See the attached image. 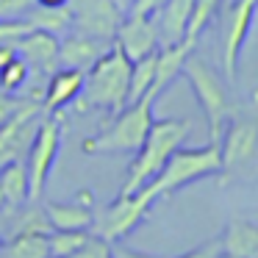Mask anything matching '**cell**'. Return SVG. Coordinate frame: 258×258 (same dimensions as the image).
<instances>
[{"label": "cell", "mask_w": 258, "mask_h": 258, "mask_svg": "<svg viewBox=\"0 0 258 258\" xmlns=\"http://www.w3.org/2000/svg\"><path fill=\"white\" fill-rule=\"evenodd\" d=\"M25 20L31 23L34 31H45V34L61 36L73 31V20H70V9L67 6H34Z\"/></svg>", "instance_id": "ffe728a7"}, {"label": "cell", "mask_w": 258, "mask_h": 258, "mask_svg": "<svg viewBox=\"0 0 258 258\" xmlns=\"http://www.w3.org/2000/svg\"><path fill=\"white\" fill-rule=\"evenodd\" d=\"M219 247H222L225 255L255 258L258 255V225L247 222V219H230L222 239H219Z\"/></svg>", "instance_id": "ac0fdd59"}, {"label": "cell", "mask_w": 258, "mask_h": 258, "mask_svg": "<svg viewBox=\"0 0 258 258\" xmlns=\"http://www.w3.org/2000/svg\"><path fill=\"white\" fill-rule=\"evenodd\" d=\"M161 3L164 0H134V6H131L128 14H153Z\"/></svg>", "instance_id": "d6a6232c"}, {"label": "cell", "mask_w": 258, "mask_h": 258, "mask_svg": "<svg viewBox=\"0 0 258 258\" xmlns=\"http://www.w3.org/2000/svg\"><path fill=\"white\" fill-rule=\"evenodd\" d=\"M36 0H0V20H23Z\"/></svg>", "instance_id": "f1b7e54d"}, {"label": "cell", "mask_w": 258, "mask_h": 258, "mask_svg": "<svg viewBox=\"0 0 258 258\" xmlns=\"http://www.w3.org/2000/svg\"><path fill=\"white\" fill-rule=\"evenodd\" d=\"M61 114H42L31 147L25 153V172H28V200H39L47 186V178L53 172L58 147H61Z\"/></svg>", "instance_id": "52a82bcc"}, {"label": "cell", "mask_w": 258, "mask_h": 258, "mask_svg": "<svg viewBox=\"0 0 258 258\" xmlns=\"http://www.w3.org/2000/svg\"><path fill=\"white\" fill-rule=\"evenodd\" d=\"M0 191L6 208H20L28 200V172H25V161H12L6 167H0Z\"/></svg>", "instance_id": "d6986e66"}, {"label": "cell", "mask_w": 258, "mask_h": 258, "mask_svg": "<svg viewBox=\"0 0 258 258\" xmlns=\"http://www.w3.org/2000/svg\"><path fill=\"white\" fill-rule=\"evenodd\" d=\"M191 122L189 119H153L150 131H147L142 147L134 153V161L128 167V178L119 195H134V191L145 189L167 164V158L189 139Z\"/></svg>", "instance_id": "7a4b0ae2"}, {"label": "cell", "mask_w": 258, "mask_h": 258, "mask_svg": "<svg viewBox=\"0 0 258 258\" xmlns=\"http://www.w3.org/2000/svg\"><path fill=\"white\" fill-rule=\"evenodd\" d=\"M255 258H258V255H255Z\"/></svg>", "instance_id": "ab89813d"}, {"label": "cell", "mask_w": 258, "mask_h": 258, "mask_svg": "<svg viewBox=\"0 0 258 258\" xmlns=\"http://www.w3.org/2000/svg\"><path fill=\"white\" fill-rule=\"evenodd\" d=\"M153 75H156V53L139 58L131 64V84H128V103H136L145 97L153 86Z\"/></svg>", "instance_id": "7402d4cb"}, {"label": "cell", "mask_w": 258, "mask_h": 258, "mask_svg": "<svg viewBox=\"0 0 258 258\" xmlns=\"http://www.w3.org/2000/svg\"><path fill=\"white\" fill-rule=\"evenodd\" d=\"M36 6H67V0H36Z\"/></svg>", "instance_id": "d590c367"}, {"label": "cell", "mask_w": 258, "mask_h": 258, "mask_svg": "<svg viewBox=\"0 0 258 258\" xmlns=\"http://www.w3.org/2000/svg\"><path fill=\"white\" fill-rule=\"evenodd\" d=\"M219 252H222L219 239H214V241H206V244H200V247H195V250L183 252V255H178V258H219Z\"/></svg>", "instance_id": "4dcf8cb0"}, {"label": "cell", "mask_w": 258, "mask_h": 258, "mask_svg": "<svg viewBox=\"0 0 258 258\" xmlns=\"http://www.w3.org/2000/svg\"><path fill=\"white\" fill-rule=\"evenodd\" d=\"M81 86H84V73L81 70H67L58 67L56 73L47 78L45 95H42V114H61V108L73 106V100L78 97Z\"/></svg>", "instance_id": "2e32d148"}, {"label": "cell", "mask_w": 258, "mask_h": 258, "mask_svg": "<svg viewBox=\"0 0 258 258\" xmlns=\"http://www.w3.org/2000/svg\"><path fill=\"white\" fill-rule=\"evenodd\" d=\"M191 9H195V0H164L161 6L150 14L153 25H156V34H158V47H167V45L186 39Z\"/></svg>", "instance_id": "5bb4252c"}, {"label": "cell", "mask_w": 258, "mask_h": 258, "mask_svg": "<svg viewBox=\"0 0 258 258\" xmlns=\"http://www.w3.org/2000/svg\"><path fill=\"white\" fill-rule=\"evenodd\" d=\"M153 103L156 95L147 92L145 97H139L136 103H128L122 111H117L111 117V122L103 125L100 134L84 139L81 150L86 156H119V153H136L145 142L147 131L153 125Z\"/></svg>", "instance_id": "3957f363"}, {"label": "cell", "mask_w": 258, "mask_h": 258, "mask_svg": "<svg viewBox=\"0 0 258 258\" xmlns=\"http://www.w3.org/2000/svg\"><path fill=\"white\" fill-rule=\"evenodd\" d=\"M180 75H186V81H189L191 92H195L197 103H200V108H203V114H206L208 142H211V145H219V136H222L225 125L233 117V103H230L228 84H225L222 73H217L208 61H203V58H197L195 53H191V56L186 58Z\"/></svg>", "instance_id": "277c9868"}, {"label": "cell", "mask_w": 258, "mask_h": 258, "mask_svg": "<svg viewBox=\"0 0 258 258\" xmlns=\"http://www.w3.org/2000/svg\"><path fill=\"white\" fill-rule=\"evenodd\" d=\"M111 3H114V6H117L122 14H128V12H131V6H134V0H111Z\"/></svg>", "instance_id": "e575fe53"}, {"label": "cell", "mask_w": 258, "mask_h": 258, "mask_svg": "<svg viewBox=\"0 0 258 258\" xmlns=\"http://www.w3.org/2000/svg\"><path fill=\"white\" fill-rule=\"evenodd\" d=\"M50 230H53V228H50V219H47L45 208L28 206V208H23L20 214H14L12 236H20V233H39V236H47Z\"/></svg>", "instance_id": "cb8c5ba5"}, {"label": "cell", "mask_w": 258, "mask_h": 258, "mask_svg": "<svg viewBox=\"0 0 258 258\" xmlns=\"http://www.w3.org/2000/svg\"><path fill=\"white\" fill-rule=\"evenodd\" d=\"M25 97H17V95H9V92H0V125L6 122L20 106H23Z\"/></svg>", "instance_id": "f546056e"}, {"label": "cell", "mask_w": 258, "mask_h": 258, "mask_svg": "<svg viewBox=\"0 0 258 258\" xmlns=\"http://www.w3.org/2000/svg\"><path fill=\"white\" fill-rule=\"evenodd\" d=\"M0 247H3V236H0Z\"/></svg>", "instance_id": "f35d334b"}, {"label": "cell", "mask_w": 258, "mask_h": 258, "mask_svg": "<svg viewBox=\"0 0 258 258\" xmlns=\"http://www.w3.org/2000/svg\"><path fill=\"white\" fill-rule=\"evenodd\" d=\"M108 47H111V42L106 39H95V36L70 31V34H64V39H58V67L86 73L92 64L106 56Z\"/></svg>", "instance_id": "4fadbf2b"}, {"label": "cell", "mask_w": 258, "mask_h": 258, "mask_svg": "<svg viewBox=\"0 0 258 258\" xmlns=\"http://www.w3.org/2000/svg\"><path fill=\"white\" fill-rule=\"evenodd\" d=\"M156 197L150 195V189H139L134 195H119L114 203H108L100 214H95L92 219V236H100L108 244H117L125 236L134 233V228L150 214Z\"/></svg>", "instance_id": "8992f818"}, {"label": "cell", "mask_w": 258, "mask_h": 258, "mask_svg": "<svg viewBox=\"0 0 258 258\" xmlns=\"http://www.w3.org/2000/svg\"><path fill=\"white\" fill-rule=\"evenodd\" d=\"M222 172V161H219V145L208 142L206 147H183L180 145L172 156L167 158V164L161 167V172L147 183L150 195L156 197H167L172 191L183 189V186L203 180L208 175Z\"/></svg>", "instance_id": "5b68a950"}, {"label": "cell", "mask_w": 258, "mask_h": 258, "mask_svg": "<svg viewBox=\"0 0 258 258\" xmlns=\"http://www.w3.org/2000/svg\"><path fill=\"white\" fill-rule=\"evenodd\" d=\"M31 23L28 20H0V45H14L20 42L25 34H31Z\"/></svg>", "instance_id": "4316f807"}, {"label": "cell", "mask_w": 258, "mask_h": 258, "mask_svg": "<svg viewBox=\"0 0 258 258\" xmlns=\"http://www.w3.org/2000/svg\"><path fill=\"white\" fill-rule=\"evenodd\" d=\"M42 119V103L25 97L23 106L0 125V167L12 161H25V153L31 147L36 128Z\"/></svg>", "instance_id": "9c48e42d"}, {"label": "cell", "mask_w": 258, "mask_h": 258, "mask_svg": "<svg viewBox=\"0 0 258 258\" xmlns=\"http://www.w3.org/2000/svg\"><path fill=\"white\" fill-rule=\"evenodd\" d=\"M14 58H17V50H14V45H0V70L6 67V64H12Z\"/></svg>", "instance_id": "836d02e7"}, {"label": "cell", "mask_w": 258, "mask_h": 258, "mask_svg": "<svg viewBox=\"0 0 258 258\" xmlns=\"http://www.w3.org/2000/svg\"><path fill=\"white\" fill-rule=\"evenodd\" d=\"M128 84H131V61L122 56L119 47H108V53L95 61L84 73V86H81L78 97L73 100L75 111H106L114 117L128 106Z\"/></svg>", "instance_id": "6da1fadb"}, {"label": "cell", "mask_w": 258, "mask_h": 258, "mask_svg": "<svg viewBox=\"0 0 258 258\" xmlns=\"http://www.w3.org/2000/svg\"><path fill=\"white\" fill-rule=\"evenodd\" d=\"M45 214L53 230H89L95 219V197L81 191L73 203H45Z\"/></svg>", "instance_id": "9a60e30c"}, {"label": "cell", "mask_w": 258, "mask_h": 258, "mask_svg": "<svg viewBox=\"0 0 258 258\" xmlns=\"http://www.w3.org/2000/svg\"><path fill=\"white\" fill-rule=\"evenodd\" d=\"M111 258H156V255H150V252H139V250H131V247H125V244H111Z\"/></svg>", "instance_id": "1f68e13d"}, {"label": "cell", "mask_w": 258, "mask_h": 258, "mask_svg": "<svg viewBox=\"0 0 258 258\" xmlns=\"http://www.w3.org/2000/svg\"><path fill=\"white\" fill-rule=\"evenodd\" d=\"M0 258H50L47 252V236L39 233H20L3 241Z\"/></svg>", "instance_id": "44dd1931"}, {"label": "cell", "mask_w": 258, "mask_h": 258, "mask_svg": "<svg viewBox=\"0 0 258 258\" xmlns=\"http://www.w3.org/2000/svg\"><path fill=\"white\" fill-rule=\"evenodd\" d=\"M219 258H233V255H225V252H219Z\"/></svg>", "instance_id": "74e56055"}, {"label": "cell", "mask_w": 258, "mask_h": 258, "mask_svg": "<svg viewBox=\"0 0 258 258\" xmlns=\"http://www.w3.org/2000/svg\"><path fill=\"white\" fill-rule=\"evenodd\" d=\"M258 153V122L250 117L233 119L225 125L222 136H219V161H222V172H233L239 167L255 158Z\"/></svg>", "instance_id": "8fae6325"}, {"label": "cell", "mask_w": 258, "mask_h": 258, "mask_svg": "<svg viewBox=\"0 0 258 258\" xmlns=\"http://www.w3.org/2000/svg\"><path fill=\"white\" fill-rule=\"evenodd\" d=\"M195 45L197 42H191V39H180L175 45H167V47H158L156 50V75H153V86H150V92L156 97L167 86H172L178 81V75L183 73L186 58L195 53Z\"/></svg>", "instance_id": "e0dca14e"}, {"label": "cell", "mask_w": 258, "mask_h": 258, "mask_svg": "<svg viewBox=\"0 0 258 258\" xmlns=\"http://www.w3.org/2000/svg\"><path fill=\"white\" fill-rule=\"evenodd\" d=\"M67 258H111V244H108V241H103L100 236H92L89 233L86 244L81 247L78 252L67 255Z\"/></svg>", "instance_id": "83f0119b"}, {"label": "cell", "mask_w": 258, "mask_h": 258, "mask_svg": "<svg viewBox=\"0 0 258 258\" xmlns=\"http://www.w3.org/2000/svg\"><path fill=\"white\" fill-rule=\"evenodd\" d=\"M25 84H28V67H25L23 58H14L12 64H6V67L0 70V92L17 95Z\"/></svg>", "instance_id": "484cf974"}, {"label": "cell", "mask_w": 258, "mask_h": 258, "mask_svg": "<svg viewBox=\"0 0 258 258\" xmlns=\"http://www.w3.org/2000/svg\"><path fill=\"white\" fill-rule=\"evenodd\" d=\"M3 208H6V200H3V191H0V211H3Z\"/></svg>", "instance_id": "8d00e7d4"}, {"label": "cell", "mask_w": 258, "mask_h": 258, "mask_svg": "<svg viewBox=\"0 0 258 258\" xmlns=\"http://www.w3.org/2000/svg\"><path fill=\"white\" fill-rule=\"evenodd\" d=\"M111 45L119 47L122 56L131 64L150 56V53H156L158 50V34H156V25H153V17L150 14H125L117 34H114Z\"/></svg>", "instance_id": "7c38bea8"}, {"label": "cell", "mask_w": 258, "mask_h": 258, "mask_svg": "<svg viewBox=\"0 0 258 258\" xmlns=\"http://www.w3.org/2000/svg\"><path fill=\"white\" fill-rule=\"evenodd\" d=\"M222 0H195V9H191V20H189V28H186V39L197 42L200 34L206 31V25L214 20V14L219 12Z\"/></svg>", "instance_id": "d4e9b609"}, {"label": "cell", "mask_w": 258, "mask_h": 258, "mask_svg": "<svg viewBox=\"0 0 258 258\" xmlns=\"http://www.w3.org/2000/svg\"><path fill=\"white\" fill-rule=\"evenodd\" d=\"M89 239V230H50L47 233V252L50 258H67L78 252Z\"/></svg>", "instance_id": "603a6c76"}, {"label": "cell", "mask_w": 258, "mask_h": 258, "mask_svg": "<svg viewBox=\"0 0 258 258\" xmlns=\"http://www.w3.org/2000/svg\"><path fill=\"white\" fill-rule=\"evenodd\" d=\"M258 0H233L222 9V78L228 84L236 81L239 70V53L250 34V25L255 20Z\"/></svg>", "instance_id": "ba28073f"}, {"label": "cell", "mask_w": 258, "mask_h": 258, "mask_svg": "<svg viewBox=\"0 0 258 258\" xmlns=\"http://www.w3.org/2000/svg\"><path fill=\"white\" fill-rule=\"evenodd\" d=\"M67 9L73 31L106 42H114V34L125 17L111 0H67Z\"/></svg>", "instance_id": "30bf717a"}]
</instances>
